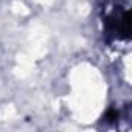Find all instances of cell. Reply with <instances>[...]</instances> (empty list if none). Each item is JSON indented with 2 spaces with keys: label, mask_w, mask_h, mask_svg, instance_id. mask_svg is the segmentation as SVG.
Here are the masks:
<instances>
[{
  "label": "cell",
  "mask_w": 132,
  "mask_h": 132,
  "mask_svg": "<svg viewBox=\"0 0 132 132\" xmlns=\"http://www.w3.org/2000/svg\"><path fill=\"white\" fill-rule=\"evenodd\" d=\"M106 27L115 33L120 37H129L130 33V13L126 10L123 14H120V11H113L109 13L106 17Z\"/></svg>",
  "instance_id": "cell-1"
}]
</instances>
